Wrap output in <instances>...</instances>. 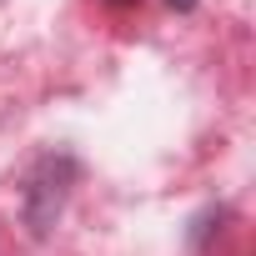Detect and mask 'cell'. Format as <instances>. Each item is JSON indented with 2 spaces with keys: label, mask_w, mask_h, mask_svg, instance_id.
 Masks as SVG:
<instances>
[{
  "label": "cell",
  "mask_w": 256,
  "mask_h": 256,
  "mask_svg": "<svg viewBox=\"0 0 256 256\" xmlns=\"http://www.w3.org/2000/svg\"><path fill=\"white\" fill-rule=\"evenodd\" d=\"M166 6H176V10H196V0H166Z\"/></svg>",
  "instance_id": "obj_2"
},
{
  "label": "cell",
  "mask_w": 256,
  "mask_h": 256,
  "mask_svg": "<svg viewBox=\"0 0 256 256\" xmlns=\"http://www.w3.org/2000/svg\"><path fill=\"white\" fill-rule=\"evenodd\" d=\"M70 181H76V161L70 156H46L36 171H30V186H26V221L36 236H46L70 196Z\"/></svg>",
  "instance_id": "obj_1"
}]
</instances>
